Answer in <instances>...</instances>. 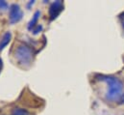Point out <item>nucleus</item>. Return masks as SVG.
Listing matches in <instances>:
<instances>
[{
    "instance_id": "f257e3e1",
    "label": "nucleus",
    "mask_w": 124,
    "mask_h": 115,
    "mask_svg": "<svg viewBox=\"0 0 124 115\" xmlns=\"http://www.w3.org/2000/svg\"><path fill=\"white\" fill-rule=\"evenodd\" d=\"M97 79L105 82L107 84L106 99L109 102H118L123 96V82L114 76L99 75L96 77Z\"/></svg>"
},
{
    "instance_id": "f03ea898",
    "label": "nucleus",
    "mask_w": 124,
    "mask_h": 115,
    "mask_svg": "<svg viewBox=\"0 0 124 115\" xmlns=\"http://www.w3.org/2000/svg\"><path fill=\"white\" fill-rule=\"evenodd\" d=\"M15 58L22 66H29L34 58V51L26 45L18 46L15 50Z\"/></svg>"
},
{
    "instance_id": "7ed1b4c3",
    "label": "nucleus",
    "mask_w": 124,
    "mask_h": 115,
    "mask_svg": "<svg viewBox=\"0 0 124 115\" xmlns=\"http://www.w3.org/2000/svg\"><path fill=\"white\" fill-rule=\"evenodd\" d=\"M23 18V12L18 4H12L9 9V21L12 24L19 22Z\"/></svg>"
},
{
    "instance_id": "20e7f679",
    "label": "nucleus",
    "mask_w": 124,
    "mask_h": 115,
    "mask_svg": "<svg viewBox=\"0 0 124 115\" xmlns=\"http://www.w3.org/2000/svg\"><path fill=\"white\" fill-rule=\"evenodd\" d=\"M63 10V2L62 1H55L51 4V6L49 7V17H50V20H53L55 19L58 18V16L62 13Z\"/></svg>"
},
{
    "instance_id": "39448f33",
    "label": "nucleus",
    "mask_w": 124,
    "mask_h": 115,
    "mask_svg": "<svg viewBox=\"0 0 124 115\" xmlns=\"http://www.w3.org/2000/svg\"><path fill=\"white\" fill-rule=\"evenodd\" d=\"M12 40V33L10 31H7L3 34L1 40H0V51H2L11 42Z\"/></svg>"
},
{
    "instance_id": "423d86ee",
    "label": "nucleus",
    "mask_w": 124,
    "mask_h": 115,
    "mask_svg": "<svg viewBox=\"0 0 124 115\" xmlns=\"http://www.w3.org/2000/svg\"><path fill=\"white\" fill-rule=\"evenodd\" d=\"M39 16H40V12H39V11H36V12L34 13L31 20H30L29 23H28V29H29V30L32 31L33 29L38 25V20H39Z\"/></svg>"
},
{
    "instance_id": "0eeeda50",
    "label": "nucleus",
    "mask_w": 124,
    "mask_h": 115,
    "mask_svg": "<svg viewBox=\"0 0 124 115\" xmlns=\"http://www.w3.org/2000/svg\"><path fill=\"white\" fill-rule=\"evenodd\" d=\"M10 115H29V113H28L27 110H25L23 108H18L17 107V108H14L12 113Z\"/></svg>"
},
{
    "instance_id": "6e6552de",
    "label": "nucleus",
    "mask_w": 124,
    "mask_h": 115,
    "mask_svg": "<svg viewBox=\"0 0 124 115\" xmlns=\"http://www.w3.org/2000/svg\"><path fill=\"white\" fill-rule=\"evenodd\" d=\"M9 8V4L6 2V1H3V0H0V10L2 11H5Z\"/></svg>"
},
{
    "instance_id": "1a4fd4ad",
    "label": "nucleus",
    "mask_w": 124,
    "mask_h": 115,
    "mask_svg": "<svg viewBox=\"0 0 124 115\" xmlns=\"http://www.w3.org/2000/svg\"><path fill=\"white\" fill-rule=\"evenodd\" d=\"M41 30H42V25H40V24H38V25H37V26H36L35 28L32 30V32H33V33H34V34L36 35V34L39 33V32H40Z\"/></svg>"
},
{
    "instance_id": "9d476101",
    "label": "nucleus",
    "mask_w": 124,
    "mask_h": 115,
    "mask_svg": "<svg viewBox=\"0 0 124 115\" xmlns=\"http://www.w3.org/2000/svg\"><path fill=\"white\" fill-rule=\"evenodd\" d=\"M118 19H119V21H120V24L122 26V29L124 31V12H122L119 16H118Z\"/></svg>"
},
{
    "instance_id": "9b49d317",
    "label": "nucleus",
    "mask_w": 124,
    "mask_h": 115,
    "mask_svg": "<svg viewBox=\"0 0 124 115\" xmlns=\"http://www.w3.org/2000/svg\"><path fill=\"white\" fill-rule=\"evenodd\" d=\"M2 67H3V61H2V59L0 58V72H1V70H2Z\"/></svg>"
},
{
    "instance_id": "f8f14e48",
    "label": "nucleus",
    "mask_w": 124,
    "mask_h": 115,
    "mask_svg": "<svg viewBox=\"0 0 124 115\" xmlns=\"http://www.w3.org/2000/svg\"><path fill=\"white\" fill-rule=\"evenodd\" d=\"M120 103H122V104H124V94H123V96H122V98L120 99V101H119Z\"/></svg>"
}]
</instances>
